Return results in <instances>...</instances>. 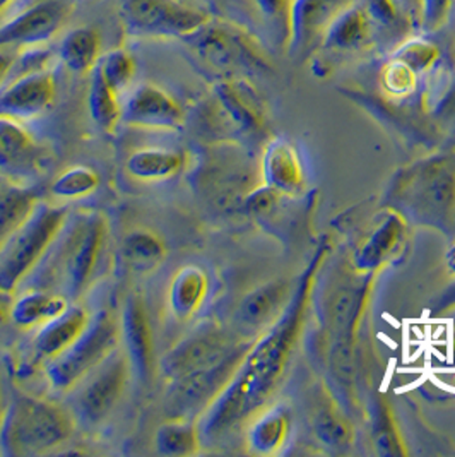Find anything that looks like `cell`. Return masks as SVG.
Instances as JSON below:
<instances>
[{
    "mask_svg": "<svg viewBox=\"0 0 455 457\" xmlns=\"http://www.w3.org/2000/svg\"><path fill=\"white\" fill-rule=\"evenodd\" d=\"M303 307L302 300L300 309L288 311L279 328L276 326L268 337L249 348L227 387L201 415L197 425L203 442L229 436L268 403L298 337Z\"/></svg>",
    "mask_w": 455,
    "mask_h": 457,
    "instance_id": "obj_1",
    "label": "cell"
},
{
    "mask_svg": "<svg viewBox=\"0 0 455 457\" xmlns=\"http://www.w3.org/2000/svg\"><path fill=\"white\" fill-rule=\"evenodd\" d=\"M76 432V418L55 401L16 395L7 408L0 430V451L5 456H42L67 444Z\"/></svg>",
    "mask_w": 455,
    "mask_h": 457,
    "instance_id": "obj_2",
    "label": "cell"
},
{
    "mask_svg": "<svg viewBox=\"0 0 455 457\" xmlns=\"http://www.w3.org/2000/svg\"><path fill=\"white\" fill-rule=\"evenodd\" d=\"M182 42L195 62L219 79L242 78L270 69L266 48L249 29L235 22L211 18Z\"/></svg>",
    "mask_w": 455,
    "mask_h": 457,
    "instance_id": "obj_3",
    "label": "cell"
},
{
    "mask_svg": "<svg viewBox=\"0 0 455 457\" xmlns=\"http://www.w3.org/2000/svg\"><path fill=\"white\" fill-rule=\"evenodd\" d=\"M108 238V225L98 211L79 214L70 223L67 221L61 237L52 250L55 255V274L63 296L70 302L81 298L95 279V274L103 257Z\"/></svg>",
    "mask_w": 455,
    "mask_h": 457,
    "instance_id": "obj_4",
    "label": "cell"
},
{
    "mask_svg": "<svg viewBox=\"0 0 455 457\" xmlns=\"http://www.w3.org/2000/svg\"><path fill=\"white\" fill-rule=\"evenodd\" d=\"M67 221V209L40 203L31 218L0 247V290L16 293L50 253Z\"/></svg>",
    "mask_w": 455,
    "mask_h": 457,
    "instance_id": "obj_5",
    "label": "cell"
},
{
    "mask_svg": "<svg viewBox=\"0 0 455 457\" xmlns=\"http://www.w3.org/2000/svg\"><path fill=\"white\" fill-rule=\"evenodd\" d=\"M120 346V319L103 311L91 319L87 329L70 348L45 365L46 378L55 391L70 393Z\"/></svg>",
    "mask_w": 455,
    "mask_h": 457,
    "instance_id": "obj_6",
    "label": "cell"
},
{
    "mask_svg": "<svg viewBox=\"0 0 455 457\" xmlns=\"http://www.w3.org/2000/svg\"><path fill=\"white\" fill-rule=\"evenodd\" d=\"M125 35L141 40H184L212 16L188 0H120Z\"/></svg>",
    "mask_w": 455,
    "mask_h": 457,
    "instance_id": "obj_7",
    "label": "cell"
},
{
    "mask_svg": "<svg viewBox=\"0 0 455 457\" xmlns=\"http://www.w3.org/2000/svg\"><path fill=\"white\" fill-rule=\"evenodd\" d=\"M199 119L212 134L244 136L261 130L264 108L244 78H229L216 83L212 95L201 108Z\"/></svg>",
    "mask_w": 455,
    "mask_h": 457,
    "instance_id": "obj_8",
    "label": "cell"
},
{
    "mask_svg": "<svg viewBox=\"0 0 455 457\" xmlns=\"http://www.w3.org/2000/svg\"><path fill=\"white\" fill-rule=\"evenodd\" d=\"M132 372V363L124 346L117 348L95 372L70 391L78 416L89 425L102 423L122 399Z\"/></svg>",
    "mask_w": 455,
    "mask_h": 457,
    "instance_id": "obj_9",
    "label": "cell"
},
{
    "mask_svg": "<svg viewBox=\"0 0 455 457\" xmlns=\"http://www.w3.org/2000/svg\"><path fill=\"white\" fill-rule=\"evenodd\" d=\"M52 151L20 120L0 117V177L11 186L31 187L52 163Z\"/></svg>",
    "mask_w": 455,
    "mask_h": 457,
    "instance_id": "obj_10",
    "label": "cell"
},
{
    "mask_svg": "<svg viewBox=\"0 0 455 457\" xmlns=\"http://www.w3.org/2000/svg\"><path fill=\"white\" fill-rule=\"evenodd\" d=\"M227 334L216 326H203L178 341L161 358L160 369L166 380L177 382L188 375L207 370L236 352Z\"/></svg>",
    "mask_w": 455,
    "mask_h": 457,
    "instance_id": "obj_11",
    "label": "cell"
},
{
    "mask_svg": "<svg viewBox=\"0 0 455 457\" xmlns=\"http://www.w3.org/2000/svg\"><path fill=\"white\" fill-rule=\"evenodd\" d=\"M74 11L72 0H45L0 24V48H28L55 38Z\"/></svg>",
    "mask_w": 455,
    "mask_h": 457,
    "instance_id": "obj_12",
    "label": "cell"
},
{
    "mask_svg": "<svg viewBox=\"0 0 455 457\" xmlns=\"http://www.w3.org/2000/svg\"><path fill=\"white\" fill-rule=\"evenodd\" d=\"M186 110L156 84L137 86L122 102V124L147 130H178L186 125Z\"/></svg>",
    "mask_w": 455,
    "mask_h": 457,
    "instance_id": "obj_13",
    "label": "cell"
},
{
    "mask_svg": "<svg viewBox=\"0 0 455 457\" xmlns=\"http://www.w3.org/2000/svg\"><path fill=\"white\" fill-rule=\"evenodd\" d=\"M57 83L52 71L9 79L0 87V117L14 120L37 119L55 102Z\"/></svg>",
    "mask_w": 455,
    "mask_h": 457,
    "instance_id": "obj_14",
    "label": "cell"
},
{
    "mask_svg": "<svg viewBox=\"0 0 455 457\" xmlns=\"http://www.w3.org/2000/svg\"><path fill=\"white\" fill-rule=\"evenodd\" d=\"M356 0H294L291 12L290 54L302 55L322 42L331 22Z\"/></svg>",
    "mask_w": 455,
    "mask_h": 457,
    "instance_id": "obj_15",
    "label": "cell"
},
{
    "mask_svg": "<svg viewBox=\"0 0 455 457\" xmlns=\"http://www.w3.org/2000/svg\"><path fill=\"white\" fill-rule=\"evenodd\" d=\"M120 326L122 343L130 358L132 370L139 375V378L147 382L154 369V339L149 313L141 296L132 295L125 302Z\"/></svg>",
    "mask_w": 455,
    "mask_h": 457,
    "instance_id": "obj_16",
    "label": "cell"
},
{
    "mask_svg": "<svg viewBox=\"0 0 455 457\" xmlns=\"http://www.w3.org/2000/svg\"><path fill=\"white\" fill-rule=\"evenodd\" d=\"M89 322L91 315L86 309L79 305H70L59 317L43 324L33 339V352L37 360L46 365L54 358L61 356L83 336Z\"/></svg>",
    "mask_w": 455,
    "mask_h": 457,
    "instance_id": "obj_17",
    "label": "cell"
},
{
    "mask_svg": "<svg viewBox=\"0 0 455 457\" xmlns=\"http://www.w3.org/2000/svg\"><path fill=\"white\" fill-rule=\"evenodd\" d=\"M376 29L358 0L346 7L327 28L322 46L334 52H354L372 43Z\"/></svg>",
    "mask_w": 455,
    "mask_h": 457,
    "instance_id": "obj_18",
    "label": "cell"
},
{
    "mask_svg": "<svg viewBox=\"0 0 455 457\" xmlns=\"http://www.w3.org/2000/svg\"><path fill=\"white\" fill-rule=\"evenodd\" d=\"M209 291V279L199 266H184L177 270L168 287V309L182 322L192 319L203 307Z\"/></svg>",
    "mask_w": 455,
    "mask_h": 457,
    "instance_id": "obj_19",
    "label": "cell"
},
{
    "mask_svg": "<svg viewBox=\"0 0 455 457\" xmlns=\"http://www.w3.org/2000/svg\"><path fill=\"white\" fill-rule=\"evenodd\" d=\"M290 285L286 281H272L249 293L238 307L236 319L247 329H262L274 322L279 311L286 307Z\"/></svg>",
    "mask_w": 455,
    "mask_h": 457,
    "instance_id": "obj_20",
    "label": "cell"
},
{
    "mask_svg": "<svg viewBox=\"0 0 455 457\" xmlns=\"http://www.w3.org/2000/svg\"><path fill=\"white\" fill-rule=\"evenodd\" d=\"M184 167L186 156L180 151L161 147H145L134 151L125 162V171L134 180L145 184L171 180L184 170Z\"/></svg>",
    "mask_w": 455,
    "mask_h": 457,
    "instance_id": "obj_21",
    "label": "cell"
},
{
    "mask_svg": "<svg viewBox=\"0 0 455 457\" xmlns=\"http://www.w3.org/2000/svg\"><path fill=\"white\" fill-rule=\"evenodd\" d=\"M70 307V300L62 293L46 290L26 291L14 298L11 322L21 329L42 328Z\"/></svg>",
    "mask_w": 455,
    "mask_h": 457,
    "instance_id": "obj_22",
    "label": "cell"
},
{
    "mask_svg": "<svg viewBox=\"0 0 455 457\" xmlns=\"http://www.w3.org/2000/svg\"><path fill=\"white\" fill-rule=\"evenodd\" d=\"M102 33L93 26H83L63 37L57 55L70 72L89 74L102 59Z\"/></svg>",
    "mask_w": 455,
    "mask_h": 457,
    "instance_id": "obj_23",
    "label": "cell"
},
{
    "mask_svg": "<svg viewBox=\"0 0 455 457\" xmlns=\"http://www.w3.org/2000/svg\"><path fill=\"white\" fill-rule=\"evenodd\" d=\"M199 425L186 418H168L154 436L158 454L170 457L194 456L201 451Z\"/></svg>",
    "mask_w": 455,
    "mask_h": 457,
    "instance_id": "obj_24",
    "label": "cell"
},
{
    "mask_svg": "<svg viewBox=\"0 0 455 457\" xmlns=\"http://www.w3.org/2000/svg\"><path fill=\"white\" fill-rule=\"evenodd\" d=\"M40 203L42 201L33 187L11 186L0 192V247L31 218Z\"/></svg>",
    "mask_w": 455,
    "mask_h": 457,
    "instance_id": "obj_25",
    "label": "cell"
},
{
    "mask_svg": "<svg viewBox=\"0 0 455 457\" xmlns=\"http://www.w3.org/2000/svg\"><path fill=\"white\" fill-rule=\"evenodd\" d=\"M87 110L91 120L106 134L115 132L117 127L122 124L120 93L106 83L96 71H93V79L87 93Z\"/></svg>",
    "mask_w": 455,
    "mask_h": 457,
    "instance_id": "obj_26",
    "label": "cell"
},
{
    "mask_svg": "<svg viewBox=\"0 0 455 457\" xmlns=\"http://www.w3.org/2000/svg\"><path fill=\"white\" fill-rule=\"evenodd\" d=\"M124 257L136 272H151L165 261V242L151 229H132L125 237Z\"/></svg>",
    "mask_w": 455,
    "mask_h": 457,
    "instance_id": "obj_27",
    "label": "cell"
},
{
    "mask_svg": "<svg viewBox=\"0 0 455 457\" xmlns=\"http://www.w3.org/2000/svg\"><path fill=\"white\" fill-rule=\"evenodd\" d=\"M414 197L425 212H445L454 203V175L442 168L426 170L414 186Z\"/></svg>",
    "mask_w": 455,
    "mask_h": 457,
    "instance_id": "obj_28",
    "label": "cell"
},
{
    "mask_svg": "<svg viewBox=\"0 0 455 457\" xmlns=\"http://www.w3.org/2000/svg\"><path fill=\"white\" fill-rule=\"evenodd\" d=\"M264 175L272 187L291 190L300 186L302 171L290 145L286 143L270 145L264 160Z\"/></svg>",
    "mask_w": 455,
    "mask_h": 457,
    "instance_id": "obj_29",
    "label": "cell"
},
{
    "mask_svg": "<svg viewBox=\"0 0 455 457\" xmlns=\"http://www.w3.org/2000/svg\"><path fill=\"white\" fill-rule=\"evenodd\" d=\"M288 434V418L281 411L257 416L249 428V445L259 454H270L283 445Z\"/></svg>",
    "mask_w": 455,
    "mask_h": 457,
    "instance_id": "obj_30",
    "label": "cell"
},
{
    "mask_svg": "<svg viewBox=\"0 0 455 457\" xmlns=\"http://www.w3.org/2000/svg\"><path fill=\"white\" fill-rule=\"evenodd\" d=\"M100 182L98 171L91 167L78 165L67 168L54 180L52 195L65 201H78L95 194L100 187Z\"/></svg>",
    "mask_w": 455,
    "mask_h": 457,
    "instance_id": "obj_31",
    "label": "cell"
},
{
    "mask_svg": "<svg viewBox=\"0 0 455 457\" xmlns=\"http://www.w3.org/2000/svg\"><path fill=\"white\" fill-rule=\"evenodd\" d=\"M363 303V288L360 287H343L337 295L332 298L329 307V319H331L334 333L346 339L360 313V305Z\"/></svg>",
    "mask_w": 455,
    "mask_h": 457,
    "instance_id": "obj_32",
    "label": "cell"
},
{
    "mask_svg": "<svg viewBox=\"0 0 455 457\" xmlns=\"http://www.w3.org/2000/svg\"><path fill=\"white\" fill-rule=\"evenodd\" d=\"M95 71L110 84L115 91L124 93L136 78L137 65L134 57L125 48H115L102 55Z\"/></svg>",
    "mask_w": 455,
    "mask_h": 457,
    "instance_id": "obj_33",
    "label": "cell"
},
{
    "mask_svg": "<svg viewBox=\"0 0 455 457\" xmlns=\"http://www.w3.org/2000/svg\"><path fill=\"white\" fill-rule=\"evenodd\" d=\"M313 428L317 436L329 445H346L352 442V427L334 406H320L315 411Z\"/></svg>",
    "mask_w": 455,
    "mask_h": 457,
    "instance_id": "obj_34",
    "label": "cell"
},
{
    "mask_svg": "<svg viewBox=\"0 0 455 457\" xmlns=\"http://www.w3.org/2000/svg\"><path fill=\"white\" fill-rule=\"evenodd\" d=\"M378 31H397L402 22L413 24L397 0H358Z\"/></svg>",
    "mask_w": 455,
    "mask_h": 457,
    "instance_id": "obj_35",
    "label": "cell"
},
{
    "mask_svg": "<svg viewBox=\"0 0 455 457\" xmlns=\"http://www.w3.org/2000/svg\"><path fill=\"white\" fill-rule=\"evenodd\" d=\"M259 12L276 37L279 45L288 48L291 37V12L294 0H253Z\"/></svg>",
    "mask_w": 455,
    "mask_h": 457,
    "instance_id": "obj_36",
    "label": "cell"
},
{
    "mask_svg": "<svg viewBox=\"0 0 455 457\" xmlns=\"http://www.w3.org/2000/svg\"><path fill=\"white\" fill-rule=\"evenodd\" d=\"M438 57H440V48L434 43L423 38H413L402 43L393 55V59L408 63L416 74L428 71L438 61Z\"/></svg>",
    "mask_w": 455,
    "mask_h": 457,
    "instance_id": "obj_37",
    "label": "cell"
},
{
    "mask_svg": "<svg viewBox=\"0 0 455 457\" xmlns=\"http://www.w3.org/2000/svg\"><path fill=\"white\" fill-rule=\"evenodd\" d=\"M416 72L408 63L393 59L385 65L382 72V84L385 91L393 96H406L410 95L416 86Z\"/></svg>",
    "mask_w": 455,
    "mask_h": 457,
    "instance_id": "obj_38",
    "label": "cell"
},
{
    "mask_svg": "<svg viewBox=\"0 0 455 457\" xmlns=\"http://www.w3.org/2000/svg\"><path fill=\"white\" fill-rule=\"evenodd\" d=\"M452 7L454 0H423L419 26L426 31H438L449 21Z\"/></svg>",
    "mask_w": 455,
    "mask_h": 457,
    "instance_id": "obj_39",
    "label": "cell"
},
{
    "mask_svg": "<svg viewBox=\"0 0 455 457\" xmlns=\"http://www.w3.org/2000/svg\"><path fill=\"white\" fill-rule=\"evenodd\" d=\"M18 52L16 48H0V87L9 81Z\"/></svg>",
    "mask_w": 455,
    "mask_h": 457,
    "instance_id": "obj_40",
    "label": "cell"
},
{
    "mask_svg": "<svg viewBox=\"0 0 455 457\" xmlns=\"http://www.w3.org/2000/svg\"><path fill=\"white\" fill-rule=\"evenodd\" d=\"M14 293L0 290V326L5 322H11L12 315V305H14Z\"/></svg>",
    "mask_w": 455,
    "mask_h": 457,
    "instance_id": "obj_41",
    "label": "cell"
},
{
    "mask_svg": "<svg viewBox=\"0 0 455 457\" xmlns=\"http://www.w3.org/2000/svg\"><path fill=\"white\" fill-rule=\"evenodd\" d=\"M401 4V7L404 9V12L410 16V20L413 24L421 22V7H423V0H397Z\"/></svg>",
    "mask_w": 455,
    "mask_h": 457,
    "instance_id": "obj_42",
    "label": "cell"
},
{
    "mask_svg": "<svg viewBox=\"0 0 455 457\" xmlns=\"http://www.w3.org/2000/svg\"><path fill=\"white\" fill-rule=\"evenodd\" d=\"M7 408H9V403H7L5 395H4V391H2V387H0V430H2L4 420H5V415H7Z\"/></svg>",
    "mask_w": 455,
    "mask_h": 457,
    "instance_id": "obj_43",
    "label": "cell"
},
{
    "mask_svg": "<svg viewBox=\"0 0 455 457\" xmlns=\"http://www.w3.org/2000/svg\"><path fill=\"white\" fill-rule=\"evenodd\" d=\"M38 2H45V0H20L18 4H16V9L20 11V9H24V7H28V5H33V4H38Z\"/></svg>",
    "mask_w": 455,
    "mask_h": 457,
    "instance_id": "obj_44",
    "label": "cell"
},
{
    "mask_svg": "<svg viewBox=\"0 0 455 457\" xmlns=\"http://www.w3.org/2000/svg\"><path fill=\"white\" fill-rule=\"evenodd\" d=\"M16 0H0V14H4Z\"/></svg>",
    "mask_w": 455,
    "mask_h": 457,
    "instance_id": "obj_45",
    "label": "cell"
},
{
    "mask_svg": "<svg viewBox=\"0 0 455 457\" xmlns=\"http://www.w3.org/2000/svg\"><path fill=\"white\" fill-rule=\"evenodd\" d=\"M451 266H452V270H455V249L452 250V253H451Z\"/></svg>",
    "mask_w": 455,
    "mask_h": 457,
    "instance_id": "obj_46",
    "label": "cell"
},
{
    "mask_svg": "<svg viewBox=\"0 0 455 457\" xmlns=\"http://www.w3.org/2000/svg\"><path fill=\"white\" fill-rule=\"evenodd\" d=\"M0 453H2V451H0Z\"/></svg>",
    "mask_w": 455,
    "mask_h": 457,
    "instance_id": "obj_47",
    "label": "cell"
}]
</instances>
